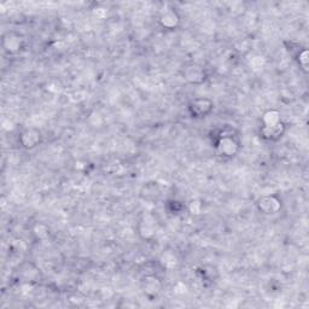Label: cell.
<instances>
[{
  "label": "cell",
  "instance_id": "11",
  "mask_svg": "<svg viewBox=\"0 0 309 309\" xmlns=\"http://www.w3.org/2000/svg\"><path fill=\"white\" fill-rule=\"evenodd\" d=\"M280 122V114L275 110H269L267 111L262 117V123L263 126H272Z\"/></svg>",
  "mask_w": 309,
  "mask_h": 309
},
{
  "label": "cell",
  "instance_id": "10",
  "mask_svg": "<svg viewBox=\"0 0 309 309\" xmlns=\"http://www.w3.org/2000/svg\"><path fill=\"white\" fill-rule=\"evenodd\" d=\"M160 290H161V283L159 282V279L154 278V276H149V278L145 279L144 292L146 294V296H149V297H154V296L159 294Z\"/></svg>",
  "mask_w": 309,
  "mask_h": 309
},
{
  "label": "cell",
  "instance_id": "4",
  "mask_svg": "<svg viewBox=\"0 0 309 309\" xmlns=\"http://www.w3.org/2000/svg\"><path fill=\"white\" fill-rule=\"evenodd\" d=\"M257 208L263 214L273 215L276 214L279 211V209L282 208V203L274 196H265V197H261L257 201Z\"/></svg>",
  "mask_w": 309,
  "mask_h": 309
},
{
  "label": "cell",
  "instance_id": "6",
  "mask_svg": "<svg viewBox=\"0 0 309 309\" xmlns=\"http://www.w3.org/2000/svg\"><path fill=\"white\" fill-rule=\"evenodd\" d=\"M285 127L282 121L279 123L272 125V126H262L261 128V135L267 140H278L284 133Z\"/></svg>",
  "mask_w": 309,
  "mask_h": 309
},
{
  "label": "cell",
  "instance_id": "7",
  "mask_svg": "<svg viewBox=\"0 0 309 309\" xmlns=\"http://www.w3.org/2000/svg\"><path fill=\"white\" fill-rule=\"evenodd\" d=\"M185 79L191 83H201L205 80V72L198 66H190L183 72Z\"/></svg>",
  "mask_w": 309,
  "mask_h": 309
},
{
  "label": "cell",
  "instance_id": "8",
  "mask_svg": "<svg viewBox=\"0 0 309 309\" xmlns=\"http://www.w3.org/2000/svg\"><path fill=\"white\" fill-rule=\"evenodd\" d=\"M156 220L151 215H146L140 224V234L144 238H151L156 233Z\"/></svg>",
  "mask_w": 309,
  "mask_h": 309
},
{
  "label": "cell",
  "instance_id": "2",
  "mask_svg": "<svg viewBox=\"0 0 309 309\" xmlns=\"http://www.w3.org/2000/svg\"><path fill=\"white\" fill-rule=\"evenodd\" d=\"M212 108H214L212 102L204 98V99H196V101H193L189 106V110L192 117L199 118V117H205L208 114H210Z\"/></svg>",
  "mask_w": 309,
  "mask_h": 309
},
{
  "label": "cell",
  "instance_id": "3",
  "mask_svg": "<svg viewBox=\"0 0 309 309\" xmlns=\"http://www.w3.org/2000/svg\"><path fill=\"white\" fill-rule=\"evenodd\" d=\"M24 40L22 39L21 35L15 34V33H6L3 38V46H4V50L9 54H15L18 53L19 51L23 48Z\"/></svg>",
  "mask_w": 309,
  "mask_h": 309
},
{
  "label": "cell",
  "instance_id": "5",
  "mask_svg": "<svg viewBox=\"0 0 309 309\" xmlns=\"http://www.w3.org/2000/svg\"><path fill=\"white\" fill-rule=\"evenodd\" d=\"M19 141H21L22 146L24 149H34L35 146L40 144L41 133L38 130H34V128H29V130H25L21 134Z\"/></svg>",
  "mask_w": 309,
  "mask_h": 309
},
{
  "label": "cell",
  "instance_id": "9",
  "mask_svg": "<svg viewBox=\"0 0 309 309\" xmlns=\"http://www.w3.org/2000/svg\"><path fill=\"white\" fill-rule=\"evenodd\" d=\"M160 23L163 28L167 29H174L179 23V16L174 10H168L161 16Z\"/></svg>",
  "mask_w": 309,
  "mask_h": 309
},
{
  "label": "cell",
  "instance_id": "1",
  "mask_svg": "<svg viewBox=\"0 0 309 309\" xmlns=\"http://www.w3.org/2000/svg\"><path fill=\"white\" fill-rule=\"evenodd\" d=\"M239 150V143L236 140V138L232 133H220L218 143L217 151L222 157H233Z\"/></svg>",
  "mask_w": 309,
  "mask_h": 309
}]
</instances>
